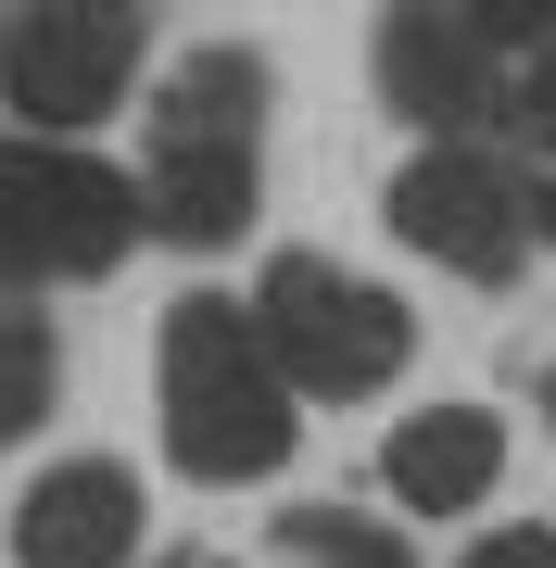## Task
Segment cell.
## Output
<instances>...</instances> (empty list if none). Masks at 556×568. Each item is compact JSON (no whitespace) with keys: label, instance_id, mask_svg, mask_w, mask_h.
I'll return each instance as SVG.
<instances>
[{"label":"cell","instance_id":"1","mask_svg":"<svg viewBox=\"0 0 556 568\" xmlns=\"http://www.w3.org/2000/svg\"><path fill=\"white\" fill-rule=\"evenodd\" d=\"M304 392L279 379L266 328L253 304H215V291H190L165 316V455L190 467L203 493H241V480H279L291 443H304Z\"/></svg>","mask_w":556,"mask_h":568},{"label":"cell","instance_id":"2","mask_svg":"<svg viewBox=\"0 0 556 568\" xmlns=\"http://www.w3.org/2000/svg\"><path fill=\"white\" fill-rule=\"evenodd\" d=\"M253 328H266L279 379L316 392V405H367L392 366H405V342H417V316L392 304V291L342 278L330 253H279L266 291H253Z\"/></svg>","mask_w":556,"mask_h":568},{"label":"cell","instance_id":"3","mask_svg":"<svg viewBox=\"0 0 556 568\" xmlns=\"http://www.w3.org/2000/svg\"><path fill=\"white\" fill-rule=\"evenodd\" d=\"M140 241V190L63 140H0V278H102Z\"/></svg>","mask_w":556,"mask_h":568},{"label":"cell","instance_id":"4","mask_svg":"<svg viewBox=\"0 0 556 568\" xmlns=\"http://www.w3.org/2000/svg\"><path fill=\"white\" fill-rule=\"evenodd\" d=\"M140 39H152V0H26L0 26V102H13L39 140L114 114V89L140 77Z\"/></svg>","mask_w":556,"mask_h":568},{"label":"cell","instance_id":"5","mask_svg":"<svg viewBox=\"0 0 556 568\" xmlns=\"http://www.w3.org/2000/svg\"><path fill=\"white\" fill-rule=\"evenodd\" d=\"M392 227H405V253L455 265V278H518V241H532L518 190L481 152H455V140H431L405 178H392Z\"/></svg>","mask_w":556,"mask_h":568},{"label":"cell","instance_id":"6","mask_svg":"<svg viewBox=\"0 0 556 568\" xmlns=\"http://www.w3.org/2000/svg\"><path fill=\"white\" fill-rule=\"evenodd\" d=\"M380 102L405 126H431V140L494 114V51H481V26L455 0H392L380 13Z\"/></svg>","mask_w":556,"mask_h":568},{"label":"cell","instance_id":"7","mask_svg":"<svg viewBox=\"0 0 556 568\" xmlns=\"http://www.w3.org/2000/svg\"><path fill=\"white\" fill-rule=\"evenodd\" d=\"M140 556V480L114 455H63L13 506V568H127Z\"/></svg>","mask_w":556,"mask_h":568},{"label":"cell","instance_id":"8","mask_svg":"<svg viewBox=\"0 0 556 568\" xmlns=\"http://www.w3.org/2000/svg\"><path fill=\"white\" fill-rule=\"evenodd\" d=\"M380 480H392L405 518H468L481 493L506 480V417H494V405H431V417H405V429L380 443Z\"/></svg>","mask_w":556,"mask_h":568},{"label":"cell","instance_id":"9","mask_svg":"<svg viewBox=\"0 0 556 568\" xmlns=\"http://www.w3.org/2000/svg\"><path fill=\"white\" fill-rule=\"evenodd\" d=\"M140 227H165V241H241L253 227V140H152Z\"/></svg>","mask_w":556,"mask_h":568},{"label":"cell","instance_id":"10","mask_svg":"<svg viewBox=\"0 0 556 568\" xmlns=\"http://www.w3.org/2000/svg\"><path fill=\"white\" fill-rule=\"evenodd\" d=\"M253 114H266V63H253V51H190L165 77L152 140H253Z\"/></svg>","mask_w":556,"mask_h":568},{"label":"cell","instance_id":"11","mask_svg":"<svg viewBox=\"0 0 556 568\" xmlns=\"http://www.w3.org/2000/svg\"><path fill=\"white\" fill-rule=\"evenodd\" d=\"M51 392H63L51 328H39V316H0V443H26V429L51 417Z\"/></svg>","mask_w":556,"mask_h":568},{"label":"cell","instance_id":"12","mask_svg":"<svg viewBox=\"0 0 556 568\" xmlns=\"http://www.w3.org/2000/svg\"><path fill=\"white\" fill-rule=\"evenodd\" d=\"M481 26V51H556V0H455Z\"/></svg>","mask_w":556,"mask_h":568},{"label":"cell","instance_id":"13","mask_svg":"<svg viewBox=\"0 0 556 568\" xmlns=\"http://www.w3.org/2000/svg\"><path fill=\"white\" fill-rule=\"evenodd\" d=\"M506 126H518L532 152H556V51H532V63H518V89H506Z\"/></svg>","mask_w":556,"mask_h":568},{"label":"cell","instance_id":"14","mask_svg":"<svg viewBox=\"0 0 556 568\" xmlns=\"http://www.w3.org/2000/svg\"><path fill=\"white\" fill-rule=\"evenodd\" d=\"M468 568H556V530H506V544H481Z\"/></svg>","mask_w":556,"mask_h":568},{"label":"cell","instance_id":"15","mask_svg":"<svg viewBox=\"0 0 556 568\" xmlns=\"http://www.w3.org/2000/svg\"><path fill=\"white\" fill-rule=\"evenodd\" d=\"M518 215H532V227H544V241H556V190H532V203H518Z\"/></svg>","mask_w":556,"mask_h":568},{"label":"cell","instance_id":"16","mask_svg":"<svg viewBox=\"0 0 556 568\" xmlns=\"http://www.w3.org/2000/svg\"><path fill=\"white\" fill-rule=\"evenodd\" d=\"M544 417H556V379H544Z\"/></svg>","mask_w":556,"mask_h":568}]
</instances>
